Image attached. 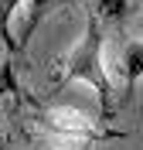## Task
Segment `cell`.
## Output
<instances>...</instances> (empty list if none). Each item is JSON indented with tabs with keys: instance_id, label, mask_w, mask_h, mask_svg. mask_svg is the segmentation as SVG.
I'll return each mask as SVG.
<instances>
[{
	"instance_id": "obj_1",
	"label": "cell",
	"mask_w": 143,
	"mask_h": 150,
	"mask_svg": "<svg viewBox=\"0 0 143 150\" xmlns=\"http://www.w3.org/2000/svg\"><path fill=\"white\" fill-rule=\"evenodd\" d=\"M61 82H85L89 89H95V96H99L102 116L106 120L113 116L116 92H113V82H109V72H106V65H102V21L95 17V14L85 17V31L78 38V45L68 51Z\"/></svg>"
},
{
	"instance_id": "obj_3",
	"label": "cell",
	"mask_w": 143,
	"mask_h": 150,
	"mask_svg": "<svg viewBox=\"0 0 143 150\" xmlns=\"http://www.w3.org/2000/svg\"><path fill=\"white\" fill-rule=\"evenodd\" d=\"M55 7V0H27V17H24V28H20V38H17V48H24L31 41V34H34V28H38L41 21H44V14Z\"/></svg>"
},
{
	"instance_id": "obj_7",
	"label": "cell",
	"mask_w": 143,
	"mask_h": 150,
	"mask_svg": "<svg viewBox=\"0 0 143 150\" xmlns=\"http://www.w3.org/2000/svg\"><path fill=\"white\" fill-rule=\"evenodd\" d=\"M0 150H10V147H7V140H4V137H0Z\"/></svg>"
},
{
	"instance_id": "obj_5",
	"label": "cell",
	"mask_w": 143,
	"mask_h": 150,
	"mask_svg": "<svg viewBox=\"0 0 143 150\" xmlns=\"http://www.w3.org/2000/svg\"><path fill=\"white\" fill-rule=\"evenodd\" d=\"M17 7H20V0H0V41L7 48H17V41L10 38V17H14Z\"/></svg>"
},
{
	"instance_id": "obj_6",
	"label": "cell",
	"mask_w": 143,
	"mask_h": 150,
	"mask_svg": "<svg viewBox=\"0 0 143 150\" xmlns=\"http://www.w3.org/2000/svg\"><path fill=\"white\" fill-rule=\"evenodd\" d=\"M0 96H17V79L7 62H0Z\"/></svg>"
},
{
	"instance_id": "obj_8",
	"label": "cell",
	"mask_w": 143,
	"mask_h": 150,
	"mask_svg": "<svg viewBox=\"0 0 143 150\" xmlns=\"http://www.w3.org/2000/svg\"><path fill=\"white\" fill-rule=\"evenodd\" d=\"M133 4H136V7H143V0H133Z\"/></svg>"
},
{
	"instance_id": "obj_2",
	"label": "cell",
	"mask_w": 143,
	"mask_h": 150,
	"mask_svg": "<svg viewBox=\"0 0 143 150\" xmlns=\"http://www.w3.org/2000/svg\"><path fill=\"white\" fill-rule=\"evenodd\" d=\"M123 79H126V92L123 99H130L136 89V82L143 79V41H130L123 51Z\"/></svg>"
},
{
	"instance_id": "obj_4",
	"label": "cell",
	"mask_w": 143,
	"mask_h": 150,
	"mask_svg": "<svg viewBox=\"0 0 143 150\" xmlns=\"http://www.w3.org/2000/svg\"><path fill=\"white\" fill-rule=\"evenodd\" d=\"M89 7L99 21H123L133 7V0H89Z\"/></svg>"
}]
</instances>
